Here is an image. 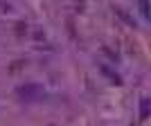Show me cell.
<instances>
[{
  "label": "cell",
  "instance_id": "cell-4",
  "mask_svg": "<svg viewBox=\"0 0 151 126\" xmlns=\"http://www.w3.org/2000/svg\"><path fill=\"white\" fill-rule=\"evenodd\" d=\"M115 14H117L120 18H124V20H126V23H129V25H131V27H135V20H133L131 16H129V14H124V11H122V9H115Z\"/></svg>",
  "mask_w": 151,
  "mask_h": 126
},
{
  "label": "cell",
  "instance_id": "cell-2",
  "mask_svg": "<svg viewBox=\"0 0 151 126\" xmlns=\"http://www.w3.org/2000/svg\"><path fill=\"white\" fill-rule=\"evenodd\" d=\"M101 72H104V74H106V77H108V79H111L113 83H122L120 74H115V72H113L111 68H108V65H101Z\"/></svg>",
  "mask_w": 151,
  "mask_h": 126
},
{
  "label": "cell",
  "instance_id": "cell-1",
  "mask_svg": "<svg viewBox=\"0 0 151 126\" xmlns=\"http://www.w3.org/2000/svg\"><path fill=\"white\" fill-rule=\"evenodd\" d=\"M16 94H18V99L23 101H36L43 97V88L36 86V83H27V86H18L16 88Z\"/></svg>",
  "mask_w": 151,
  "mask_h": 126
},
{
  "label": "cell",
  "instance_id": "cell-3",
  "mask_svg": "<svg viewBox=\"0 0 151 126\" xmlns=\"http://www.w3.org/2000/svg\"><path fill=\"white\" fill-rule=\"evenodd\" d=\"M140 117H142V120L149 117V99H147V97L140 101Z\"/></svg>",
  "mask_w": 151,
  "mask_h": 126
},
{
  "label": "cell",
  "instance_id": "cell-5",
  "mask_svg": "<svg viewBox=\"0 0 151 126\" xmlns=\"http://www.w3.org/2000/svg\"><path fill=\"white\" fill-rule=\"evenodd\" d=\"M16 27H18V29H16V34H18V36H20V34H25V31H27V25H25V23H18V25H16Z\"/></svg>",
  "mask_w": 151,
  "mask_h": 126
}]
</instances>
